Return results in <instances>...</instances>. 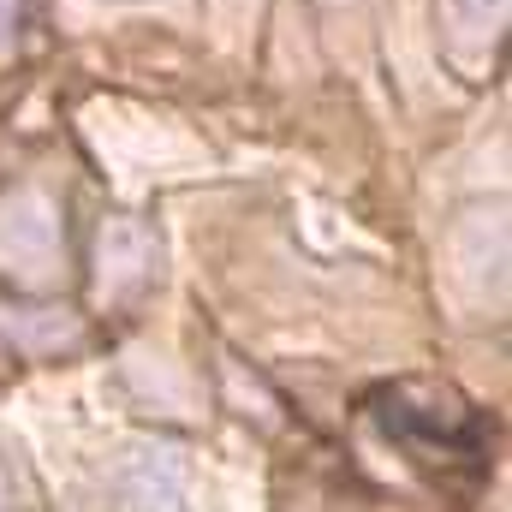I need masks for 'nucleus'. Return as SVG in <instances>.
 <instances>
[{"label": "nucleus", "mask_w": 512, "mask_h": 512, "mask_svg": "<svg viewBox=\"0 0 512 512\" xmlns=\"http://www.w3.org/2000/svg\"><path fill=\"white\" fill-rule=\"evenodd\" d=\"M114 512H191V465L179 447H126L108 471Z\"/></svg>", "instance_id": "obj_1"}, {"label": "nucleus", "mask_w": 512, "mask_h": 512, "mask_svg": "<svg viewBox=\"0 0 512 512\" xmlns=\"http://www.w3.org/2000/svg\"><path fill=\"white\" fill-rule=\"evenodd\" d=\"M120 6H131V0H120Z\"/></svg>", "instance_id": "obj_5"}, {"label": "nucleus", "mask_w": 512, "mask_h": 512, "mask_svg": "<svg viewBox=\"0 0 512 512\" xmlns=\"http://www.w3.org/2000/svg\"><path fill=\"white\" fill-rule=\"evenodd\" d=\"M0 512H18V483H12L6 459H0Z\"/></svg>", "instance_id": "obj_3"}, {"label": "nucleus", "mask_w": 512, "mask_h": 512, "mask_svg": "<svg viewBox=\"0 0 512 512\" xmlns=\"http://www.w3.org/2000/svg\"><path fill=\"white\" fill-rule=\"evenodd\" d=\"M12 24H18V0H0V48H6V36H12Z\"/></svg>", "instance_id": "obj_4"}, {"label": "nucleus", "mask_w": 512, "mask_h": 512, "mask_svg": "<svg viewBox=\"0 0 512 512\" xmlns=\"http://www.w3.org/2000/svg\"><path fill=\"white\" fill-rule=\"evenodd\" d=\"M447 24H453V36L495 42L507 24V0H447Z\"/></svg>", "instance_id": "obj_2"}]
</instances>
